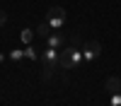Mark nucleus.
I'll return each instance as SVG.
<instances>
[{"label": "nucleus", "mask_w": 121, "mask_h": 106, "mask_svg": "<svg viewBox=\"0 0 121 106\" xmlns=\"http://www.w3.org/2000/svg\"><path fill=\"white\" fill-rule=\"evenodd\" d=\"M82 60H85V58H82V51H80L78 46H68V48H63V51L58 53V65H60V67H68V70L78 67Z\"/></svg>", "instance_id": "obj_1"}, {"label": "nucleus", "mask_w": 121, "mask_h": 106, "mask_svg": "<svg viewBox=\"0 0 121 106\" xmlns=\"http://www.w3.org/2000/svg\"><path fill=\"white\" fill-rule=\"evenodd\" d=\"M46 22L51 24V29H60V27L65 24V10L58 7V5L51 7V10H48V15H46Z\"/></svg>", "instance_id": "obj_2"}, {"label": "nucleus", "mask_w": 121, "mask_h": 106, "mask_svg": "<svg viewBox=\"0 0 121 106\" xmlns=\"http://www.w3.org/2000/svg\"><path fill=\"white\" fill-rule=\"evenodd\" d=\"M99 55H102V43H99V41H87V46L82 48V58H85V63L97 60Z\"/></svg>", "instance_id": "obj_3"}, {"label": "nucleus", "mask_w": 121, "mask_h": 106, "mask_svg": "<svg viewBox=\"0 0 121 106\" xmlns=\"http://www.w3.org/2000/svg\"><path fill=\"white\" fill-rule=\"evenodd\" d=\"M41 58H44V63H46V65H51V67H53V65H58V48L46 46V51H44V55H41Z\"/></svg>", "instance_id": "obj_4"}, {"label": "nucleus", "mask_w": 121, "mask_h": 106, "mask_svg": "<svg viewBox=\"0 0 121 106\" xmlns=\"http://www.w3.org/2000/svg\"><path fill=\"white\" fill-rule=\"evenodd\" d=\"M104 89H107V94H121V80L119 77H107Z\"/></svg>", "instance_id": "obj_5"}, {"label": "nucleus", "mask_w": 121, "mask_h": 106, "mask_svg": "<svg viewBox=\"0 0 121 106\" xmlns=\"http://www.w3.org/2000/svg\"><path fill=\"white\" fill-rule=\"evenodd\" d=\"M46 43H48V46H53V48H60V46L65 43V36L60 34V31H58V34H51V36L46 39Z\"/></svg>", "instance_id": "obj_6"}, {"label": "nucleus", "mask_w": 121, "mask_h": 106, "mask_svg": "<svg viewBox=\"0 0 121 106\" xmlns=\"http://www.w3.org/2000/svg\"><path fill=\"white\" fill-rule=\"evenodd\" d=\"M24 58H29V60H36V58H39L36 48H34L32 43H27V48H24Z\"/></svg>", "instance_id": "obj_7"}, {"label": "nucleus", "mask_w": 121, "mask_h": 106, "mask_svg": "<svg viewBox=\"0 0 121 106\" xmlns=\"http://www.w3.org/2000/svg\"><path fill=\"white\" fill-rule=\"evenodd\" d=\"M36 34H39V36H46V39H48V36H51V24H48V22H46V24H39Z\"/></svg>", "instance_id": "obj_8"}, {"label": "nucleus", "mask_w": 121, "mask_h": 106, "mask_svg": "<svg viewBox=\"0 0 121 106\" xmlns=\"http://www.w3.org/2000/svg\"><path fill=\"white\" fill-rule=\"evenodd\" d=\"M19 39H22V43H32V39H34V31H32V29H22Z\"/></svg>", "instance_id": "obj_9"}, {"label": "nucleus", "mask_w": 121, "mask_h": 106, "mask_svg": "<svg viewBox=\"0 0 121 106\" xmlns=\"http://www.w3.org/2000/svg\"><path fill=\"white\" fill-rule=\"evenodd\" d=\"M22 58H24V51H22V48H15V51H10V60H22Z\"/></svg>", "instance_id": "obj_10"}, {"label": "nucleus", "mask_w": 121, "mask_h": 106, "mask_svg": "<svg viewBox=\"0 0 121 106\" xmlns=\"http://www.w3.org/2000/svg\"><path fill=\"white\" fill-rule=\"evenodd\" d=\"M41 77H44L46 82H48V80H51V77H53V70H51V65H46V67H44V72H41Z\"/></svg>", "instance_id": "obj_11"}, {"label": "nucleus", "mask_w": 121, "mask_h": 106, "mask_svg": "<svg viewBox=\"0 0 121 106\" xmlns=\"http://www.w3.org/2000/svg\"><path fill=\"white\" fill-rule=\"evenodd\" d=\"M112 106H121V94H112Z\"/></svg>", "instance_id": "obj_12"}, {"label": "nucleus", "mask_w": 121, "mask_h": 106, "mask_svg": "<svg viewBox=\"0 0 121 106\" xmlns=\"http://www.w3.org/2000/svg\"><path fill=\"white\" fill-rule=\"evenodd\" d=\"M5 24H7V15L0 10V27H5Z\"/></svg>", "instance_id": "obj_13"}]
</instances>
